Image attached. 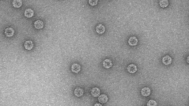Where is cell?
I'll return each mask as SVG.
<instances>
[{"label": "cell", "mask_w": 189, "mask_h": 106, "mask_svg": "<svg viewBox=\"0 0 189 106\" xmlns=\"http://www.w3.org/2000/svg\"><path fill=\"white\" fill-rule=\"evenodd\" d=\"M34 26L35 28L37 29H42L44 27V23L42 21L37 20L34 22Z\"/></svg>", "instance_id": "7c38bea8"}, {"label": "cell", "mask_w": 189, "mask_h": 106, "mask_svg": "<svg viewBox=\"0 0 189 106\" xmlns=\"http://www.w3.org/2000/svg\"><path fill=\"white\" fill-rule=\"evenodd\" d=\"M24 15L26 17L30 18L34 16V11L31 9H27L24 11Z\"/></svg>", "instance_id": "ba28073f"}, {"label": "cell", "mask_w": 189, "mask_h": 106, "mask_svg": "<svg viewBox=\"0 0 189 106\" xmlns=\"http://www.w3.org/2000/svg\"><path fill=\"white\" fill-rule=\"evenodd\" d=\"M128 42L130 46H136L138 43V40L136 37H131L128 40Z\"/></svg>", "instance_id": "52a82bcc"}, {"label": "cell", "mask_w": 189, "mask_h": 106, "mask_svg": "<svg viewBox=\"0 0 189 106\" xmlns=\"http://www.w3.org/2000/svg\"><path fill=\"white\" fill-rule=\"evenodd\" d=\"M103 66L106 68H109L113 65L112 61L109 59H106L103 62Z\"/></svg>", "instance_id": "277c9868"}, {"label": "cell", "mask_w": 189, "mask_h": 106, "mask_svg": "<svg viewBox=\"0 0 189 106\" xmlns=\"http://www.w3.org/2000/svg\"><path fill=\"white\" fill-rule=\"evenodd\" d=\"M24 47L26 49L30 50L34 47L33 42L31 41H26L24 43Z\"/></svg>", "instance_id": "4fadbf2b"}, {"label": "cell", "mask_w": 189, "mask_h": 106, "mask_svg": "<svg viewBox=\"0 0 189 106\" xmlns=\"http://www.w3.org/2000/svg\"><path fill=\"white\" fill-rule=\"evenodd\" d=\"M169 5V2L167 0H162L159 2V5L162 8H166Z\"/></svg>", "instance_id": "2e32d148"}, {"label": "cell", "mask_w": 189, "mask_h": 106, "mask_svg": "<svg viewBox=\"0 0 189 106\" xmlns=\"http://www.w3.org/2000/svg\"><path fill=\"white\" fill-rule=\"evenodd\" d=\"M147 106H157V103L154 100H150L147 104Z\"/></svg>", "instance_id": "e0dca14e"}, {"label": "cell", "mask_w": 189, "mask_h": 106, "mask_svg": "<svg viewBox=\"0 0 189 106\" xmlns=\"http://www.w3.org/2000/svg\"><path fill=\"white\" fill-rule=\"evenodd\" d=\"M98 101L100 103H106L108 100V97L105 94H102L99 97Z\"/></svg>", "instance_id": "5bb4252c"}, {"label": "cell", "mask_w": 189, "mask_h": 106, "mask_svg": "<svg viewBox=\"0 0 189 106\" xmlns=\"http://www.w3.org/2000/svg\"><path fill=\"white\" fill-rule=\"evenodd\" d=\"M14 32L13 29L11 27H8L5 29V34L7 37H10L13 36Z\"/></svg>", "instance_id": "3957f363"}, {"label": "cell", "mask_w": 189, "mask_h": 106, "mask_svg": "<svg viewBox=\"0 0 189 106\" xmlns=\"http://www.w3.org/2000/svg\"><path fill=\"white\" fill-rule=\"evenodd\" d=\"M22 2L21 0H14L13 1L12 5L14 8H19L22 5Z\"/></svg>", "instance_id": "9a60e30c"}, {"label": "cell", "mask_w": 189, "mask_h": 106, "mask_svg": "<svg viewBox=\"0 0 189 106\" xmlns=\"http://www.w3.org/2000/svg\"><path fill=\"white\" fill-rule=\"evenodd\" d=\"M81 68V67L80 65L77 63L73 64L71 66V71L74 73H77L79 72L80 71Z\"/></svg>", "instance_id": "8992f818"}, {"label": "cell", "mask_w": 189, "mask_h": 106, "mask_svg": "<svg viewBox=\"0 0 189 106\" xmlns=\"http://www.w3.org/2000/svg\"><path fill=\"white\" fill-rule=\"evenodd\" d=\"M100 93H101L100 90L97 87L93 88L92 90L91 94L94 97H96L99 96Z\"/></svg>", "instance_id": "8fae6325"}, {"label": "cell", "mask_w": 189, "mask_h": 106, "mask_svg": "<svg viewBox=\"0 0 189 106\" xmlns=\"http://www.w3.org/2000/svg\"><path fill=\"white\" fill-rule=\"evenodd\" d=\"M127 70L128 72L131 73V74H133L137 72V67L136 65L132 64L129 65L127 66Z\"/></svg>", "instance_id": "6da1fadb"}, {"label": "cell", "mask_w": 189, "mask_h": 106, "mask_svg": "<svg viewBox=\"0 0 189 106\" xmlns=\"http://www.w3.org/2000/svg\"><path fill=\"white\" fill-rule=\"evenodd\" d=\"M98 0H90L89 1V4L92 6H94L96 5L98 3Z\"/></svg>", "instance_id": "ac0fdd59"}, {"label": "cell", "mask_w": 189, "mask_h": 106, "mask_svg": "<svg viewBox=\"0 0 189 106\" xmlns=\"http://www.w3.org/2000/svg\"><path fill=\"white\" fill-rule=\"evenodd\" d=\"M96 32L99 34H102L105 32V27L102 24H99L96 27Z\"/></svg>", "instance_id": "5b68a950"}, {"label": "cell", "mask_w": 189, "mask_h": 106, "mask_svg": "<svg viewBox=\"0 0 189 106\" xmlns=\"http://www.w3.org/2000/svg\"><path fill=\"white\" fill-rule=\"evenodd\" d=\"M94 106H103L101 104H98V103H96V104H95L94 105Z\"/></svg>", "instance_id": "d6986e66"}, {"label": "cell", "mask_w": 189, "mask_h": 106, "mask_svg": "<svg viewBox=\"0 0 189 106\" xmlns=\"http://www.w3.org/2000/svg\"><path fill=\"white\" fill-rule=\"evenodd\" d=\"M141 94L143 96L147 97L149 96L151 94V90L148 87H145L142 89Z\"/></svg>", "instance_id": "9c48e42d"}, {"label": "cell", "mask_w": 189, "mask_h": 106, "mask_svg": "<svg viewBox=\"0 0 189 106\" xmlns=\"http://www.w3.org/2000/svg\"><path fill=\"white\" fill-rule=\"evenodd\" d=\"M172 62L171 58L169 55H166L163 57L162 59V62L166 65H170Z\"/></svg>", "instance_id": "7a4b0ae2"}, {"label": "cell", "mask_w": 189, "mask_h": 106, "mask_svg": "<svg viewBox=\"0 0 189 106\" xmlns=\"http://www.w3.org/2000/svg\"><path fill=\"white\" fill-rule=\"evenodd\" d=\"M84 93V90L82 88L78 87L76 88L74 91V94L78 97H81Z\"/></svg>", "instance_id": "30bf717a"}, {"label": "cell", "mask_w": 189, "mask_h": 106, "mask_svg": "<svg viewBox=\"0 0 189 106\" xmlns=\"http://www.w3.org/2000/svg\"><path fill=\"white\" fill-rule=\"evenodd\" d=\"M187 62L188 63H189V57H188L187 58Z\"/></svg>", "instance_id": "ffe728a7"}]
</instances>
